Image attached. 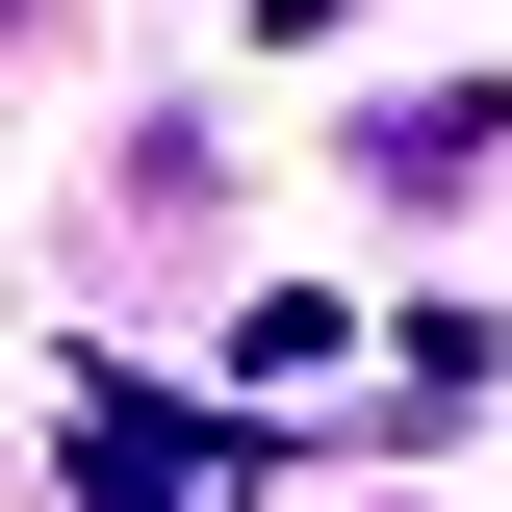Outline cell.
Returning <instances> with one entry per match:
<instances>
[{
    "label": "cell",
    "instance_id": "6da1fadb",
    "mask_svg": "<svg viewBox=\"0 0 512 512\" xmlns=\"http://www.w3.org/2000/svg\"><path fill=\"white\" fill-rule=\"evenodd\" d=\"M487 154H512V103H384V128H359V180H384V205H461Z\"/></svg>",
    "mask_w": 512,
    "mask_h": 512
}]
</instances>
